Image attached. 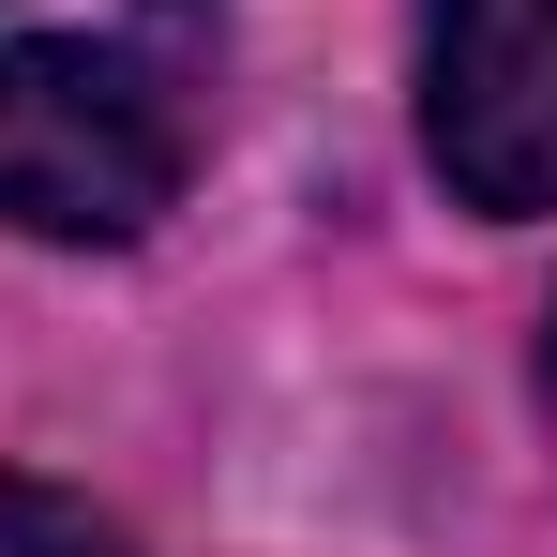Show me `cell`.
I'll return each instance as SVG.
<instances>
[{
    "label": "cell",
    "instance_id": "obj_1",
    "mask_svg": "<svg viewBox=\"0 0 557 557\" xmlns=\"http://www.w3.org/2000/svg\"><path fill=\"white\" fill-rule=\"evenodd\" d=\"M182 196V106L121 46H0V226L136 242Z\"/></svg>",
    "mask_w": 557,
    "mask_h": 557
},
{
    "label": "cell",
    "instance_id": "obj_2",
    "mask_svg": "<svg viewBox=\"0 0 557 557\" xmlns=\"http://www.w3.org/2000/svg\"><path fill=\"white\" fill-rule=\"evenodd\" d=\"M422 151L467 211H557V0H437L422 15Z\"/></svg>",
    "mask_w": 557,
    "mask_h": 557
},
{
    "label": "cell",
    "instance_id": "obj_3",
    "mask_svg": "<svg viewBox=\"0 0 557 557\" xmlns=\"http://www.w3.org/2000/svg\"><path fill=\"white\" fill-rule=\"evenodd\" d=\"M0 557H121V528H91L61 482H0Z\"/></svg>",
    "mask_w": 557,
    "mask_h": 557
},
{
    "label": "cell",
    "instance_id": "obj_4",
    "mask_svg": "<svg viewBox=\"0 0 557 557\" xmlns=\"http://www.w3.org/2000/svg\"><path fill=\"white\" fill-rule=\"evenodd\" d=\"M543 392H557V347H543Z\"/></svg>",
    "mask_w": 557,
    "mask_h": 557
}]
</instances>
